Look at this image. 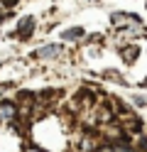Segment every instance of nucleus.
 I'll return each mask as SVG.
<instances>
[{"label": "nucleus", "mask_w": 147, "mask_h": 152, "mask_svg": "<svg viewBox=\"0 0 147 152\" xmlns=\"http://www.w3.org/2000/svg\"><path fill=\"white\" fill-rule=\"evenodd\" d=\"M32 30H34V20H32V17H22L20 25H17L20 37H29V34H32Z\"/></svg>", "instance_id": "obj_1"}, {"label": "nucleus", "mask_w": 147, "mask_h": 152, "mask_svg": "<svg viewBox=\"0 0 147 152\" xmlns=\"http://www.w3.org/2000/svg\"><path fill=\"white\" fill-rule=\"evenodd\" d=\"M0 118H15V106H12V103H10V101H3V103H0Z\"/></svg>", "instance_id": "obj_2"}, {"label": "nucleus", "mask_w": 147, "mask_h": 152, "mask_svg": "<svg viewBox=\"0 0 147 152\" xmlns=\"http://www.w3.org/2000/svg\"><path fill=\"white\" fill-rule=\"evenodd\" d=\"M59 54V44H49V47H42L37 52V56H56Z\"/></svg>", "instance_id": "obj_3"}, {"label": "nucleus", "mask_w": 147, "mask_h": 152, "mask_svg": "<svg viewBox=\"0 0 147 152\" xmlns=\"http://www.w3.org/2000/svg\"><path fill=\"white\" fill-rule=\"evenodd\" d=\"M123 59H125L127 64H132V61L137 59V47H125V49H123Z\"/></svg>", "instance_id": "obj_4"}, {"label": "nucleus", "mask_w": 147, "mask_h": 152, "mask_svg": "<svg viewBox=\"0 0 147 152\" xmlns=\"http://www.w3.org/2000/svg\"><path fill=\"white\" fill-rule=\"evenodd\" d=\"M78 37H83V30H81V27H71V30L64 32V39H78Z\"/></svg>", "instance_id": "obj_5"}]
</instances>
